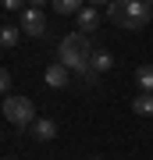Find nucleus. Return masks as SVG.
I'll list each match as a JSON object with an SVG mask.
<instances>
[{"mask_svg":"<svg viewBox=\"0 0 153 160\" xmlns=\"http://www.w3.org/2000/svg\"><path fill=\"white\" fill-rule=\"evenodd\" d=\"M22 39V25H0V46L11 50V46Z\"/></svg>","mask_w":153,"mask_h":160,"instance_id":"6e6552de","label":"nucleus"},{"mask_svg":"<svg viewBox=\"0 0 153 160\" xmlns=\"http://www.w3.org/2000/svg\"><path fill=\"white\" fill-rule=\"evenodd\" d=\"M54 11H57V14H75V18H79L82 4H79V0H54Z\"/></svg>","mask_w":153,"mask_h":160,"instance_id":"9b49d317","label":"nucleus"},{"mask_svg":"<svg viewBox=\"0 0 153 160\" xmlns=\"http://www.w3.org/2000/svg\"><path fill=\"white\" fill-rule=\"evenodd\" d=\"M107 18L118 25V29L139 32V29H146V25H150L153 7H150V4H142V0H114V4L107 7Z\"/></svg>","mask_w":153,"mask_h":160,"instance_id":"f03ea898","label":"nucleus"},{"mask_svg":"<svg viewBox=\"0 0 153 160\" xmlns=\"http://www.w3.org/2000/svg\"><path fill=\"white\" fill-rule=\"evenodd\" d=\"M96 160H100V157H96Z\"/></svg>","mask_w":153,"mask_h":160,"instance_id":"2eb2a0df","label":"nucleus"},{"mask_svg":"<svg viewBox=\"0 0 153 160\" xmlns=\"http://www.w3.org/2000/svg\"><path fill=\"white\" fill-rule=\"evenodd\" d=\"M57 53H61V64L68 71L75 75H82V71H89L93 68V43H89V36H82V32H68L61 39V46H57Z\"/></svg>","mask_w":153,"mask_h":160,"instance_id":"f257e3e1","label":"nucleus"},{"mask_svg":"<svg viewBox=\"0 0 153 160\" xmlns=\"http://www.w3.org/2000/svg\"><path fill=\"white\" fill-rule=\"evenodd\" d=\"M75 29H79L82 36L96 32V29H100V11H96V7H82L79 18H75Z\"/></svg>","mask_w":153,"mask_h":160,"instance_id":"423d86ee","label":"nucleus"},{"mask_svg":"<svg viewBox=\"0 0 153 160\" xmlns=\"http://www.w3.org/2000/svg\"><path fill=\"white\" fill-rule=\"evenodd\" d=\"M132 110H135V114L153 118V92H139V96L132 100Z\"/></svg>","mask_w":153,"mask_h":160,"instance_id":"1a4fd4ad","label":"nucleus"},{"mask_svg":"<svg viewBox=\"0 0 153 160\" xmlns=\"http://www.w3.org/2000/svg\"><path fill=\"white\" fill-rule=\"evenodd\" d=\"M4 118L11 121L14 128H32L36 107H32V100H28V96H7V100H4Z\"/></svg>","mask_w":153,"mask_h":160,"instance_id":"7ed1b4c3","label":"nucleus"},{"mask_svg":"<svg viewBox=\"0 0 153 160\" xmlns=\"http://www.w3.org/2000/svg\"><path fill=\"white\" fill-rule=\"evenodd\" d=\"M110 64H114V57H110L107 50H96V53H93V71H96V75H100V71H107Z\"/></svg>","mask_w":153,"mask_h":160,"instance_id":"f8f14e48","label":"nucleus"},{"mask_svg":"<svg viewBox=\"0 0 153 160\" xmlns=\"http://www.w3.org/2000/svg\"><path fill=\"white\" fill-rule=\"evenodd\" d=\"M135 82L142 86V92H153V64H139V71H135Z\"/></svg>","mask_w":153,"mask_h":160,"instance_id":"9d476101","label":"nucleus"},{"mask_svg":"<svg viewBox=\"0 0 153 160\" xmlns=\"http://www.w3.org/2000/svg\"><path fill=\"white\" fill-rule=\"evenodd\" d=\"M22 32H25V36H36V39L46 32V14H43V7H39V4H36V7H25V11H22Z\"/></svg>","mask_w":153,"mask_h":160,"instance_id":"20e7f679","label":"nucleus"},{"mask_svg":"<svg viewBox=\"0 0 153 160\" xmlns=\"http://www.w3.org/2000/svg\"><path fill=\"white\" fill-rule=\"evenodd\" d=\"M43 82H46V86H50V89H68V86H71V71L64 68L61 61H57V64H50V68H46Z\"/></svg>","mask_w":153,"mask_h":160,"instance_id":"39448f33","label":"nucleus"},{"mask_svg":"<svg viewBox=\"0 0 153 160\" xmlns=\"http://www.w3.org/2000/svg\"><path fill=\"white\" fill-rule=\"evenodd\" d=\"M7 89H11V71L0 68V92H7Z\"/></svg>","mask_w":153,"mask_h":160,"instance_id":"ddd939ff","label":"nucleus"},{"mask_svg":"<svg viewBox=\"0 0 153 160\" xmlns=\"http://www.w3.org/2000/svg\"><path fill=\"white\" fill-rule=\"evenodd\" d=\"M79 78H82V86H96V71H93V68H89V71H82Z\"/></svg>","mask_w":153,"mask_h":160,"instance_id":"4468645a","label":"nucleus"},{"mask_svg":"<svg viewBox=\"0 0 153 160\" xmlns=\"http://www.w3.org/2000/svg\"><path fill=\"white\" fill-rule=\"evenodd\" d=\"M28 132H32V139H36V142H50V139L57 135V125H54L50 118H36Z\"/></svg>","mask_w":153,"mask_h":160,"instance_id":"0eeeda50","label":"nucleus"}]
</instances>
